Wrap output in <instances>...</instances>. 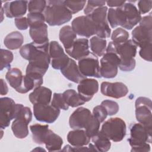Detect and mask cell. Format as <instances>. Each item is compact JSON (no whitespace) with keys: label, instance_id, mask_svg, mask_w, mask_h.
Wrapping results in <instances>:
<instances>
[{"label":"cell","instance_id":"16","mask_svg":"<svg viewBox=\"0 0 152 152\" xmlns=\"http://www.w3.org/2000/svg\"><path fill=\"white\" fill-rule=\"evenodd\" d=\"M78 93L85 102L90 101L99 90V83L93 78H86L83 80L77 87Z\"/></svg>","mask_w":152,"mask_h":152},{"label":"cell","instance_id":"31","mask_svg":"<svg viewBox=\"0 0 152 152\" xmlns=\"http://www.w3.org/2000/svg\"><path fill=\"white\" fill-rule=\"evenodd\" d=\"M45 144L49 151H61L63 144V140L60 136L50 129L45 140Z\"/></svg>","mask_w":152,"mask_h":152},{"label":"cell","instance_id":"10","mask_svg":"<svg viewBox=\"0 0 152 152\" xmlns=\"http://www.w3.org/2000/svg\"><path fill=\"white\" fill-rule=\"evenodd\" d=\"M94 118V116L88 109L80 107L74 110L69 116V125L73 129H84L86 130Z\"/></svg>","mask_w":152,"mask_h":152},{"label":"cell","instance_id":"11","mask_svg":"<svg viewBox=\"0 0 152 152\" xmlns=\"http://www.w3.org/2000/svg\"><path fill=\"white\" fill-rule=\"evenodd\" d=\"M33 114L36 120L51 124L54 122L61 113L60 109L54 107L51 104L37 103L33 104Z\"/></svg>","mask_w":152,"mask_h":152},{"label":"cell","instance_id":"19","mask_svg":"<svg viewBox=\"0 0 152 152\" xmlns=\"http://www.w3.org/2000/svg\"><path fill=\"white\" fill-rule=\"evenodd\" d=\"M126 18V24L124 28L131 30L136 26L141 19V15L137 7L131 2H126L122 5Z\"/></svg>","mask_w":152,"mask_h":152},{"label":"cell","instance_id":"37","mask_svg":"<svg viewBox=\"0 0 152 152\" xmlns=\"http://www.w3.org/2000/svg\"><path fill=\"white\" fill-rule=\"evenodd\" d=\"M50 104L54 107L59 109H62L64 110H66L69 108V106L65 101L63 94L62 93H53Z\"/></svg>","mask_w":152,"mask_h":152},{"label":"cell","instance_id":"12","mask_svg":"<svg viewBox=\"0 0 152 152\" xmlns=\"http://www.w3.org/2000/svg\"><path fill=\"white\" fill-rule=\"evenodd\" d=\"M78 66L81 74L86 77H102L99 59L93 53L90 52L87 56L80 59Z\"/></svg>","mask_w":152,"mask_h":152},{"label":"cell","instance_id":"21","mask_svg":"<svg viewBox=\"0 0 152 152\" xmlns=\"http://www.w3.org/2000/svg\"><path fill=\"white\" fill-rule=\"evenodd\" d=\"M61 72L66 78L75 83L79 84L87 78L81 74L76 62L72 58H70L68 64L61 69Z\"/></svg>","mask_w":152,"mask_h":152},{"label":"cell","instance_id":"7","mask_svg":"<svg viewBox=\"0 0 152 152\" xmlns=\"http://www.w3.org/2000/svg\"><path fill=\"white\" fill-rule=\"evenodd\" d=\"M31 109L28 107L23 106L11 124V129L15 137L23 139L28 135V125L31 122Z\"/></svg>","mask_w":152,"mask_h":152},{"label":"cell","instance_id":"5","mask_svg":"<svg viewBox=\"0 0 152 152\" xmlns=\"http://www.w3.org/2000/svg\"><path fill=\"white\" fill-rule=\"evenodd\" d=\"M110 140L119 142L125 137L126 126L125 121L120 118H110L105 121L100 130Z\"/></svg>","mask_w":152,"mask_h":152},{"label":"cell","instance_id":"45","mask_svg":"<svg viewBox=\"0 0 152 152\" xmlns=\"http://www.w3.org/2000/svg\"><path fill=\"white\" fill-rule=\"evenodd\" d=\"M15 24L18 29L20 30H24L28 28L29 24L27 17H21L18 18H15L14 20Z\"/></svg>","mask_w":152,"mask_h":152},{"label":"cell","instance_id":"22","mask_svg":"<svg viewBox=\"0 0 152 152\" xmlns=\"http://www.w3.org/2000/svg\"><path fill=\"white\" fill-rule=\"evenodd\" d=\"M28 98L33 104H49L52 100V91L50 89L41 86L34 89L29 94Z\"/></svg>","mask_w":152,"mask_h":152},{"label":"cell","instance_id":"34","mask_svg":"<svg viewBox=\"0 0 152 152\" xmlns=\"http://www.w3.org/2000/svg\"><path fill=\"white\" fill-rule=\"evenodd\" d=\"M128 32L122 27L116 28L111 35V39L112 42L116 44H121L128 40Z\"/></svg>","mask_w":152,"mask_h":152},{"label":"cell","instance_id":"20","mask_svg":"<svg viewBox=\"0 0 152 152\" xmlns=\"http://www.w3.org/2000/svg\"><path fill=\"white\" fill-rule=\"evenodd\" d=\"M43 83V75L38 73L30 72L26 74L23 77L21 87L18 93L25 94L30 90L41 86Z\"/></svg>","mask_w":152,"mask_h":152},{"label":"cell","instance_id":"4","mask_svg":"<svg viewBox=\"0 0 152 152\" xmlns=\"http://www.w3.org/2000/svg\"><path fill=\"white\" fill-rule=\"evenodd\" d=\"M132 40L140 48L152 43L151 14L141 18L139 25L132 31Z\"/></svg>","mask_w":152,"mask_h":152},{"label":"cell","instance_id":"48","mask_svg":"<svg viewBox=\"0 0 152 152\" xmlns=\"http://www.w3.org/2000/svg\"><path fill=\"white\" fill-rule=\"evenodd\" d=\"M1 95L4 96L6 95L8 92V88L6 82L2 79L1 78Z\"/></svg>","mask_w":152,"mask_h":152},{"label":"cell","instance_id":"6","mask_svg":"<svg viewBox=\"0 0 152 152\" xmlns=\"http://www.w3.org/2000/svg\"><path fill=\"white\" fill-rule=\"evenodd\" d=\"M23 106L22 104L15 103L10 97H4L0 99V126L5 129L10 125L12 119H15L20 109Z\"/></svg>","mask_w":152,"mask_h":152},{"label":"cell","instance_id":"39","mask_svg":"<svg viewBox=\"0 0 152 152\" xmlns=\"http://www.w3.org/2000/svg\"><path fill=\"white\" fill-rule=\"evenodd\" d=\"M29 27L45 23V18L43 13L39 12H28L27 16Z\"/></svg>","mask_w":152,"mask_h":152},{"label":"cell","instance_id":"26","mask_svg":"<svg viewBox=\"0 0 152 152\" xmlns=\"http://www.w3.org/2000/svg\"><path fill=\"white\" fill-rule=\"evenodd\" d=\"M23 77L21 71L17 68L8 69L5 75V78L10 86L17 92L19 91L21 87Z\"/></svg>","mask_w":152,"mask_h":152},{"label":"cell","instance_id":"43","mask_svg":"<svg viewBox=\"0 0 152 152\" xmlns=\"http://www.w3.org/2000/svg\"><path fill=\"white\" fill-rule=\"evenodd\" d=\"M151 47L152 43H150L143 48H140L139 54L141 58L148 62L151 61Z\"/></svg>","mask_w":152,"mask_h":152},{"label":"cell","instance_id":"18","mask_svg":"<svg viewBox=\"0 0 152 152\" xmlns=\"http://www.w3.org/2000/svg\"><path fill=\"white\" fill-rule=\"evenodd\" d=\"M28 1H7L3 5L4 14L8 18H18L24 15L27 10Z\"/></svg>","mask_w":152,"mask_h":152},{"label":"cell","instance_id":"42","mask_svg":"<svg viewBox=\"0 0 152 152\" xmlns=\"http://www.w3.org/2000/svg\"><path fill=\"white\" fill-rule=\"evenodd\" d=\"M93 115L101 124L106 119L107 116V113L104 107L100 105L95 106L93 110Z\"/></svg>","mask_w":152,"mask_h":152},{"label":"cell","instance_id":"17","mask_svg":"<svg viewBox=\"0 0 152 152\" xmlns=\"http://www.w3.org/2000/svg\"><path fill=\"white\" fill-rule=\"evenodd\" d=\"M89 48V41L87 39L79 38L77 39L72 45L65 51L70 57L79 61L90 53Z\"/></svg>","mask_w":152,"mask_h":152},{"label":"cell","instance_id":"30","mask_svg":"<svg viewBox=\"0 0 152 152\" xmlns=\"http://www.w3.org/2000/svg\"><path fill=\"white\" fill-rule=\"evenodd\" d=\"M91 138L97 151L106 152L110 148L111 142L109 138H107L100 130H99L98 132Z\"/></svg>","mask_w":152,"mask_h":152},{"label":"cell","instance_id":"15","mask_svg":"<svg viewBox=\"0 0 152 152\" xmlns=\"http://www.w3.org/2000/svg\"><path fill=\"white\" fill-rule=\"evenodd\" d=\"M100 91L104 96L115 99L125 97L129 91L127 86L122 82L110 83L107 81L102 83Z\"/></svg>","mask_w":152,"mask_h":152},{"label":"cell","instance_id":"1","mask_svg":"<svg viewBox=\"0 0 152 152\" xmlns=\"http://www.w3.org/2000/svg\"><path fill=\"white\" fill-rule=\"evenodd\" d=\"M152 129L140 123H133L130 126V137L128 141L131 147V151L149 152L151 143Z\"/></svg>","mask_w":152,"mask_h":152},{"label":"cell","instance_id":"35","mask_svg":"<svg viewBox=\"0 0 152 152\" xmlns=\"http://www.w3.org/2000/svg\"><path fill=\"white\" fill-rule=\"evenodd\" d=\"M14 55L12 52L9 50L1 49V71L4 68H10L11 64L13 61Z\"/></svg>","mask_w":152,"mask_h":152},{"label":"cell","instance_id":"3","mask_svg":"<svg viewBox=\"0 0 152 152\" xmlns=\"http://www.w3.org/2000/svg\"><path fill=\"white\" fill-rule=\"evenodd\" d=\"M115 52L120 59L119 69L122 71H131L135 68L137 46L132 40L128 39L121 44L115 43Z\"/></svg>","mask_w":152,"mask_h":152},{"label":"cell","instance_id":"8","mask_svg":"<svg viewBox=\"0 0 152 152\" xmlns=\"http://www.w3.org/2000/svg\"><path fill=\"white\" fill-rule=\"evenodd\" d=\"M135 117L137 121L150 129H152V103L145 97H138L135 103Z\"/></svg>","mask_w":152,"mask_h":152},{"label":"cell","instance_id":"9","mask_svg":"<svg viewBox=\"0 0 152 152\" xmlns=\"http://www.w3.org/2000/svg\"><path fill=\"white\" fill-rule=\"evenodd\" d=\"M120 59L116 53L106 51L100 59V71L102 77L112 78L116 76Z\"/></svg>","mask_w":152,"mask_h":152},{"label":"cell","instance_id":"23","mask_svg":"<svg viewBox=\"0 0 152 152\" xmlns=\"http://www.w3.org/2000/svg\"><path fill=\"white\" fill-rule=\"evenodd\" d=\"M29 27V34L33 42L38 45H43L49 42L48 26L46 24H39Z\"/></svg>","mask_w":152,"mask_h":152},{"label":"cell","instance_id":"28","mask_svg":"<svg viewBox=\"0 0 152 152\" xmlns=\"http://www.w3.org/2000/svg\"><path fill=\"white\" fill-rule=\"evenodd\" d=\"M24 42L23 34L18 31H14L7 34L4 40V44L6 48L10 50H15L22 47Z\"/></svg>","mask_w":152,"mask_h":152},{"label":"cell","instance_id":"25","mask_svg":"<svg viewBox=\"0 0 152 152\" xmlns=\"http://www.w3.org/2000/svg\"><path fill=\"white\" fill-rule=\"evenodd\" d=\"M30 129L32 134V140L35 143L39 144H45V140L50 130L48 124H35L30 126Z\"/></svg>","mask_w":152,"mask_h":152},{"label":"cell","instance_id":"29","mask_svg":"<svg viewBox=\"0 0 152 152\" xmlns=\"http://www.w3.org/2000/svg\"><path fill=\"white\" fill-rule=\"evenodd\" d=\"M107 7L103 6L96 8L89 15H86L89 17L96 26V30L99 27L108 24L107 20Z\"/></svg>","mask_w":152,"mask_h":152},{"label":"cell","instance_id":"24","mask_svg":"<svg viewBox=\"0 0 152 152\" xmlns=\"http://www.w3.org/2000/svg\"><path fill=\"white\" fill-rule=\"evenodd\" d=\"M90 137L83 129H75L70 131L67 135V141L74 147L85 146L89 144Z\"/></svg>","mask_w":152,"mask_h":152},{"label":"cell","instance_id":"47","mask_svg":"<svg viewBox=\"0 0 152 152\" xmlns=\"http://www.w3.org/2000/svg\"><path fill=\"white\" fill-rule=\"evenodd\" d=\"M107 5L110 7H119L125 3V1H106Z\"/></svg>","mask_w":152,"mask_h":152},{"label":"cell","instance_id":"36","mask_svg":"<svg viewBox=\"0 0 152 152\" xmlns=\"http://www.w3.org/2000/svg\"><path fill=\"white\" fill-rule=\"evenodd\" d=\"M46 1L33 0L30 1L28 3L27 10L29 12L43 13L46 7Z\"/></svg>","mask_w":152,"mask_h":152},{"label":"cell","instance_id":"13","mask_svg":"<svg viewBox=\"0 0 152 152\" xmlns=\"http://www.w3.org/2000/svg\"><path fill=\"white\" fill-rule=\"evenodd\" d=\"M71 27L77 34L86 38L90 37L96 33L95 23L86 15L75 18L71 23Z\"/></svg>","mask_w":152,"mask_h":152},{"label":"cell","instance_id":"38","mask_svg":"<svg viewBox=\"0 0 152 152\" xmlns=\"http://www.w3.org/2000/svg\"><path fill=\"white\" fill-rule=\"evenodd\" d=\"M64 4L72 14L77 13L83 9L86 1H64Z\"/></svg>","mask_w":152,"mask_h":152},{"label":"cell","instance_id":"32","mask_svg":"<svg viewBox=\"0 0 152 152\" xmlns=\"http://www.w3.org/2000/svg\"><path fill=\"white\" fill-rule=\"evenodd\" d=\"M89 47L93 54L97 56H103L106 50L107 42L104 39L93 36L89 41Z\"/></svg>","mask_w":152,"mask_h":152},{"label":"cell","instance_id":"2","mask_svg":"<svg viewBox=\"0 0 152 152\" xmlns=\"http://www.w3.org/2000/svg\"><path fill=\"white\" fill-rule=\"evenodd\" d=\"M45 22L51 26H61L69 21L72 14L64 4V1H48L43 12Z\"/></svg>","mask_w":152,"mask_h":152},{"label":"cell","instance_id":"40","mask_svg":"<svg viewBox=\"0 0 152 152\" xmlns=\"http://www.w3.org/2000/svg\"><path fill=\"white\" fill-rule=\"evenodd\" d=\"M101 105L103 106L106 109L107 113V115H114L116 114L119 111V104L115 101L110 100H104L102 102Z\"/></svg>","mask_w":152,"mask_h":152},{"label":"cell","instance_id":"46","mask_svg":"<svg viewBox=\"0 0 152 152\" xmlns=\"http://www.w3.org/2000/svg\"><path fill=\"white\" fill-rule=\"evenodd\" d=\"M62 151H90V149L87 147L85 146H80V147H74L71 146L69 145H65Z\"/></svg>","mask_w":152,"mask_h":152},{"label":"cell","instance_id":"27","mask_svg":"<svg viewBox=\"0 0 152 152\" xmlns=\"http://www.w3.org/2000/svg\"><path fill=\"white\" fill-rule=\"evenodd\" d=\"M59 37L65 49L66 50L72 45L74 41L77 39V34L71 26H65L61 28Z\"/></svg>","mask_w":152,"mask_h":152},{"label":"cell","instance_id":"14","mask_svg":"<svg viewBox=\"0 0 152 152\" xmlns=\"http://www.w3.org/2000/svg\"><path fill=\"white\" fill-rule=\"evenodd\" d=\"M49 53L51 58L52 67L55 69H62L68 64L70 59L56 41H52L49 43Z\"/></svg>","mask_w":152,"mask_h":152},{"label":"cell","instance_id":"41","mask_svg":"<svg viewBox=\"0 0 152 152\" xmlns=\"http://www.w3.org/2000/svg\"><path fill=\"white\" fill-rule=\"evenodd\" d=\"M106 4V1H88L87 2V5L84 10V12L86 15H89L96 8L104 6Z\"/></svg>","mask_w":152,"mask_h":152},{"label":"cell","instance_id":"44","mask_svg":"<svg viewBox=\"0 0 152 152\" xmlns=\"http://www.w3.org/2000/svg\"><path fill=\"white\" fill-rule=\"evenodd\" d=\"M152 1H139L138 2V11L140 14H144L148 12L151 9Z\"/></svg>","mask_w":152,"mask_h":152},{"label":"cell","instance_id":"33","mask_svg":"<svg viewBox=\"0 0 152 152\" xmlns=\"http://www.w3.org/2000/svg\"><path fill=\"white\" fill-rule=\"evenodd\" d=\"M65 101L69 106L75 107L84 104L86 102L81 99L78 93L74 89H68L63 93Z\"/></svg>","mask_w":152,"mask_h":152}]
</instances>
